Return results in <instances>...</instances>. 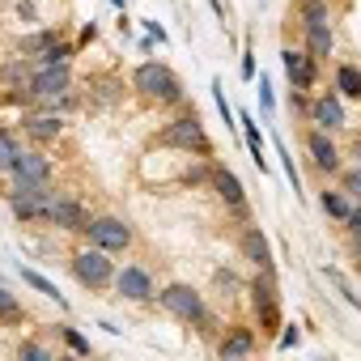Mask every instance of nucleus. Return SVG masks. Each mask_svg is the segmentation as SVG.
Instances as JSON below:
<instances>
[{
  "label": "nucleus",
  "instance_id": "1",
  "mask_svg": "<svg viewBox=\"0 0 361 361\" xmlns=\"http://www.w3.org/2000/svg\"><path fill=\"white\" fill-rule=\"evenodd\" d=\"M157 306H161L166 314H174L178 323L196 327L200 336H213V331H217V319H213V310H209V302H204V293H200L196 285L170 281L166 289H157Z\"/></svg>",
  "mask_w": 361,
  "mask_h": 361
},
{
  "label": "nucleus",
  "instance_id": "2",
  "mask_svg": "<svg viewBox=\"0 0 361 361\" xmlns=\"http://www.w3.org/2000/svg\"><path fill=\"white\" fill-rule=\"evenodd\" d=\"M132 90H136L140 98H149V102H161V106H183V81H178V77L170 73V64H161V60L136 64Z\"/></svg>",
  "mask_w": 361,
  "mask_h": 361
},
{
  "label": "nucleus",
  "instance_id": "3",
  "mask_svg": "<svg viewBox=\"0 0 361 361\" xmlns=\"http://www.w3.org/2000/svg\"><path fill=\"white\" fill-rule=\"evenodd\" d=\"M157 145H166V149H178V153H192V157H200V161H209V157H213V140H209L204 123L196 119V111L174 115V119H170V123L157 132Z\"/></svg>",
  "mask_w": 361,
  "mask_h": 361
},
{
  "label": "nucleus",
  "instance_id": "4",
  "mask_svg": "<svg viewBox=\"0 0 361 361\" xmlns=\"http://www.w3.org/2000/svg\"><path fill=\"white\" fill-rule=\"evenodd\" d=\"M251 306H255V319H259V331L264 336H276L285 323H281V293H276V268H255V281H251Z\"/></svg>",
  "mask_w": 361,
  "mask_h": 361
},
{
  "label": "nucleus",
  "instance_id": "5",
  "mask_svg": "<svg viewBox=\"0 0 361 361\" xmlns=\"http://www.w3.org/2000/svg\"><path fill=\"white\" fill-rule=\"evenodd\" d=\"M68 268H73V276L85 285V289H106L111 285V276H115V264H111V251H102V247H81V251H73L68 255Z\"/></svg>",
  "mask_w": 361,
  "mask_h": 361
},
{
  "label": "nucleus",
  "instance_id": "6",
  "mask_svg": "<svg viewBox=\"0 0 361 361\" xmlns=\"http://www.w3.org/2000/svg\"><path fill=\"white\" fill-rule=\"evenodd\" d=\"M51 196H56V188H51V183H13V188L5 192L9 213H13L18 221H43V217H47Z\"/></svg>",
  "mask_w": 361,
  "mask_h": 361
},
{
  "label": "nucleus",
  "instance_id": "7",
  "mask_svg": "<svg viewBox=\"0 0 361 361\" xmlns=\"http://www.w3.org/2000/svg\"><path fill=\"white\" fill-rule=\"evenodd\" d=\"M68 90H73V64H35V73L26 81L30 102H51Z\"/></svg>",
  "mask_w": 361,
  "mask_h": 361
},
{
  "label": "nucleus",
  "instance_id": "8",
  "mask_svg": "<svg viewBox=\"0 0 361 361\" xmlns=\"http://www.w3.org/2000/svg\"><path fill=\"white\" fill-rule=\"evenodd\" d=\"M94 247H102V251H128L132 247V226L128 221H119V217H111V213H102V217H90L85 221V230H81Z\"/></svg>",
  "mask_w": 361,
  "mask_h": 361
},
{
  "label": "nucleus",
  "instance_id": "9",
  "mask_svg": "<svg viewBox=\"0 0 361 361\" xmlns=\"http://www.w3.org/2000/svg\"><path fill=\"white\" fill-rule=\"evenodd\" d=\"M209 183H213V192L243 217V221H251V204H247V188H243V178L230 170V166H221V161H209Z\"/></svg>",
  "mask_w": 361,
  "mask_h": 361
},
{
  "label": "nucleus",
  "instance_id": "10",
  "mask_svg": "<svg viewBox=\"0 0 361 361\" xmlns=\"http://www.w3.org/2000/svg\"><path fill=\"white\" fill-rule=\"evenodd\" d=\"M281 64H285V77H289V90H314V81H319V60L306 51V47H285L281 51Z\"/></svg>",
  "mask_w": 361,
  "mask_h": 361
},
{
  "label": "nucleus",
  "instance_id": "11",
  "mask_svg": "<svg viewBox=\"0 0 361 361\" xmlns=\"http://www.w3.org/2000/svg\"><path fill=\"white\" fill-rule=\"evenodd\" d=\"M306 149H310V161H314V170H319L323 178H336V174H340L344 157H340V145H336L331 132L310 128V132H306Z\"/></svg>",
  "mask_w": 361,
  "mask_h": 361
},
{
  "label": "nucleus",
  "instance_id": "12",
  "mask_svg": "<svg viewBox=\"0 0 361 361\" xmlns=\"http://www.w3.org/2000/svg\"><path fill=\"white\" fill-rule=\"evenodd\" d=\"M43 221H47V226H56V230L81 234V230H85V221H90V213H85V204H81L77 196L56 192V196H51V204H47V217H43Z\"/></svg>",
  "mask_w": 361,
  "mask_h": 361
},
{
  "label": "nucleus",
  "instance_id": "13",
  "mask_svg": "<svg viewBox=\"0 0 361 361\" xmlns=\"http://www.w3.org/2000/svg\"><path fill=\"white\" fill-rule=\"evenodd\" d=\"M111 285H115V293H119L123 302H153V298H157V285H153L149 268H140V264L119 268V272L111 276Z\"/></svg>",
  "mask_w": 361,
  "mask_h": 361
},
{
  "label": "nucleus",
  "instance_id": "14",
  "mask_svg": "<svg viewBox=\"0 0 361 361\" xmlns=\"http://www.w3.org/2000/svg\"><path fill=\"white\" fill-rule=\"evenodd\" d=\"M310 128H323V132H344V123H348V115H344V98L336 94V90H327V94H319V98H310Z\"/></svg>",
  "mask_w": 361,
  "mask_h": 361
},
{
  "label": "nucleus",
  "instance_id": "15",
  "mask_svg": "<svg viewBox=\"0 0 361 361\" xmlns=\"http://www.w3.org/2000/svg\"><path fill=\"white\" fill-rule=\"evenodd\" d=\"M9 178L13 183H51V157L39 149H22L9 166Z\"/></svg>",
  "mask_w": 361,
  "mask_h": 361
},
{
  "label": "nucleus",
  "instance_id": "16",
  "mask_svg": "<svg viewBox=\"0 0 361 361\" xmlns=\"http://www.w3.org/2000/svg\"><path fill=\"white\" fill-rule=\"evenodd\" d=\"M238 255H243L251 268H276V264H272V243H268V234H264L255 221H247V226L238 230Z\"/></svg>",
  "mask_w": 361,
  "mask_h": 361
},
{
  "label": "nucleus",
  "instance_id": "17",
  "mask_svg": "<svg viewBox=\"0 0 361 361\" xmlns=\"http://www.w3.org/2000/svg\"><path fill=\"white\" fill-rule=\"evenodd\" d=\"M302 47L323 64V60L336 56V30L331 26H302Z\"/></svg>",
  "mask_w": 361,
  "mask_h": 361
},
{
  "label": "nucleus",
  "instance_id": "18",
  "mask_svg": "<svg viewBox=\"0 0 361 361\" xmlns=\"http://www.w3.org/2000/svg\"><path fill=\"white\" fill-rule=\"evenodd\" d=\"M247 353H255V331L251 327H230L217 340V357L221 361H234V357H247Z\"/></svg>",
  "mask_w": 361,
  "mask_h": 361
},
{
  "label": "nucleus",
  "instance_id": "19",
  "mask_svg": "<svg viewBox=\"0 0 361 361\" xmlns=\"http://www.w3.org/2000/svg\"><path fill=\"white\" fill-rule=\"evenodd\" d=\"M331 90H336L344 102H361V68H357V64H336Z\"/></svg>",
  "mask_w": 361,
  "mask_h": 361
},
{
  "label": "nucleus",
  "instance_id": "20",
  "mask_svg": "<svg viewBox=\"0 0 361 361\" xmlns=\"http://www.w3.org/2000/svg\"><path fill=\"white\" fill-rule=\"evenodd\" d=\"M22 132H26L30 140H56V136L64 132V123H60L56 115L39 111V115H26V119H22Z\"/></svg>",
  "mask_w": 361,
  "mask_h": 361
},
{
  "label": "nucleus",
  "instance_id": "21",
  "mask_svg": "<svg viewBox=\"0 0 361 361\" xmlns=\"http://www.w3.org/2000/svg\"><path fill=\"white\" fill-rule=\"evenodd\" d=\"M319 204H323V213H327L336 226H344V217L353 213V200H348L340 188H323V192H319Z\"/></svg>",
  "mask_w": 361,
  "mask_h": 361
},
{
  "label": "nucleus",
  "instance_id": "22",
  "mask_svg": "<svg viewBox=\"0 0 361 361\" xmlns=\"http://www.w3.org/2000/svg\"><path fill=\"white\" fill-rule=\"evenodd\" d=\"M298 26H331V5L327 0H302L298 5Z\"/></svg>",
  "mask_w": 361,
  "mask_h": 361
},
{
  "label": "nucleus",
  "instance_id": "23",
  "mask_svg": "<svg viewBox=\"0 0 361 361\" xmlns=\"http://www.w3.org/2000/svg\"><path fill=\"white\" fill-rule=\"evenodd\" d=\"M30 73H35V60H30V56H22V60H13V64L0 68V81H5L9 90H26Z\"/></svg>",
  "mask_w": 361,
  "mask_h": 361
},
{
  "label": "nucleus",
  "instance_id": "24",
  "mask_svg": "<svg viewBox=\"0 0 361 361\" xmlns=\"http://www.w3.org/2000/svg\"><path fill=\"white\" fill-rule=\"evenodd\" d=\"M56 39H60V35H56V30H35V35H26V39H22V43H18V51H22V56H30V60H35V56H39V51H47V47H51V43H56Z\"/></svg>",
  "mask_w": 361,
  "mask_h": 361
},
{
  "label": "nucleus",
  "instance_id": "25",
  "mask_svg": "<svg viewBox=\"0 0 361 361\" xmlns=\"http://www.w3.org/2000/svg\"><path fill=\"white\" fill-rule=\"evenodd\" d=\"M336 178H340L336 188L357 204V200H361V166H340V174H336Z\"/></svg>",
  "mask_w": 361,
  "mask_h": 361
},
{
  "label": "nucleus",
  "instance_id": "26",
  "mask_svg": "<svg viewBox=\"0 0 361 361\" xmlns=\"http://www.w3.org/2000/svg\"><path fill=\"white\" fill-rule=\"evenodd\" d=\"M18 153H22L18 132H13V128H0V174H9V166H13Z\"/></svg>",
  "mask_w": 361,
  "mask_h": 361
},
{
  "label": "nucleus",
  "instance_id": "27",
  "mask_svg": "<svg viewBox=\"0 0 361 361\" xmlns=\"http://www.w3.org/2000/svg\"><path fill=\"white\" fill-rule=\"evenodd\" d=\"M73 56H77V47L64 43V39H56L47 51H39V64H73Z\"/></svg>",
  "mask_w": 361,
  "mask_h": 361
},
{
  "label": "nucleus",
  "instance_id": "28",
  "mask_svg": "<svg viewBox=\"0 0 361 361\" xmlns=\"http://www.w3.org/2000/svg\"><path fill=\"white\" fill-rule=\"evenodd\" d=\"M22 276H26V285H35L39 293H47V298H51L56 306H68V298H64V293H60V289H56V285H51L47 276H39L35 268H22Z\"/></svg>",
  "mask_w": 361,
  "mask_h": 361
},
{
  "label": "nucleus",
  "instance_id": "29",
  "mask_svg": "<svg viewBox=\"0 0 361 361\" xmlns=\"http://www.w3.org/2000/svg\"><path fill=\"white\" fill-rule=\"evenodd\" d=\"M0 319H5V323H22V306L13 302V293L5 285H0Z\"/></svg>",
  "mask_w": 361,
  "mask_h": 361
},
{
  "label": "nucleus",
  "instance_id": "30",
  "mask_svg": "<svg viewBox=\"0 0 361 361\" xmlns=\"http://www.w3.org/2000/svg\"><path fill=\"white\" fill-rule=\"evenodd\" d=\"M60 340H64L73 353H81V357H90V353H94V348H90V340H85L77 327H60Z\"/></svg>",
  "mask_w": 361,
  "mask_h": 361
},
{
  "label": "nucleus",
  "instance_id": "31",
  "mask_svg": "<svg viewBox=\"0 0 361 361\" xmlns=\"http://www.w3.org/2000/svg\"><path fill=\"white\" fill-rule=\"evenodd\" d=\"M90 90H94V102H115V81H111V77H106V81H102V77H94V81H90Z\"/></svg>",
  "mask_w": 361,
  "mask_h": 361
},
{
  "label": "nucleus",
  "instance_id": "32",
  "mask_svg": "<svg viewBox=\"0 0 361 361\" xmlns=\"http://www.w3.org/2000/svg\"><path fill=\"white\" fill-rule=\"evenodd\" d=\"M344 234H348V238H361V200H357L353 213L344 217Z\"/></svg>",
  "mask_w": 361,
  "mask_h": 361
},
{
  "label": "nucleus",
  "instance_id": "33",
  "mask_svg": "<svg viewBox=\"0 0 361 361\" xmlns=\"http://www.w3.org/2000/svg\"><path fill=\"white\" fill-rule=\"evenodd\" d=\"M18 357H22V361H47L51 353H47L43 344H22V348H18Z\"/></svg>",
  "mask_w": 361,
  "mask_h": 361
},
{
  "label": "nucleus",
  "instance_id": "34",
  "mask_svg": "<svg viewBox=\"0 0 361 361\" xmlns=\"http://www.w3.org/2000/svg\"><path fill=\"white\" fill-rule=\"evenodd\" d=\"M259 106L272 111V77H259Z\"/></svg>",
  "mask_w": 361,
  "mask_h": 361
},
{
  "label": "nucleus",
  "instance_id": "35",
  "mask_svg": "<svg viewBox=\"0 0 361 361\" xmlns=\"http://www.w3.org/2000/svg\"><path fill=\"white\" fill-rule=\"evenodd\" d=\"M293 344H298V331H293V327H289V331H281V348H293Z\"/></svg>",
  "mask_w": 361,
  "mask_h": 361
},
{
  "label": "nucleus",
  "instance_id": "36",
  "mask_svg": "<svg viewBox=\"0 0 361 361\" xmlns=\"http://www.w3.org/2000/svg\"><path fill=\"white\" fill-rule=\"evenodd\" d=\"M348 157H353V166H361V136H357V140L348 145Z\"/></svg>",
  "mask_w": 361,
  "mask_h": 361
},
{
  "label": "nucleus",
  "instance_id": "37",
  "mask_svg": "<svg viewBox=\"0 0 361 361\" xmlns=\"http://www.w3.org/2000/svg\"><path fill=\"white\" fill-rule=\"evenodd\" d=\"M353 259H357V268H361V238H353Z\"/></svg>",
  "mask_w": 361,
  "mask_h": 361
},
{
  "label": "nucleus",
  "instance_id": "38",
  "mask_svg": "<svg viewBox=\"0 0 361 361\" xmlns=\"http://www.w3.org/2000/svg\"><path fill=\"white\" fill-rule=\"evenodd\" d=\"M0 5H9V0H0Z\"/></svg>",
  "mask_w": 361,
  "mask_h": 361
}]
</instances>
